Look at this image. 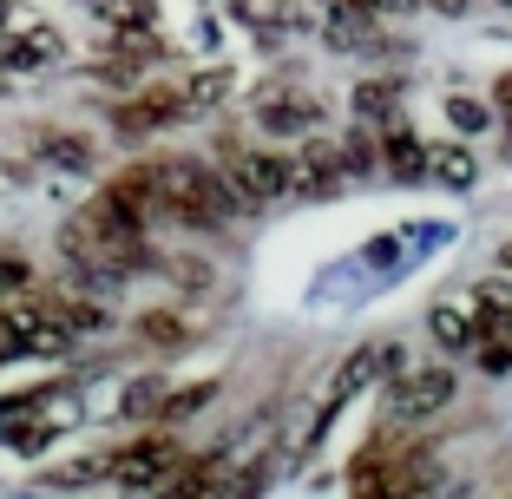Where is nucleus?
<instances>
[{"label":"nucleus","instance_id":"16","mask_svg":"<svg viewBox=\"0 0 512 499\" xmlns=\"http://www.w3.org/2000/svg\"><path fill=\"white\" fill-rule=\"evenodd\" d=\"M158 408V381H138L132 394H125V414H151Z\"/></svg>","mask_w":512,"mask_h":499},{"label":"nucleus","instance_id":"5","mask_svg":"<svg viewBox=\"0 0 512 499\" xmlns=\"http://www.w3.org/2000/svg\"><path fill=\"white\" fill-rule=\"evenodd\" d=\"M394 368H401V348H394V342H381V348H362V355H348V362L335 368V401H348L355 388H368V381L394 375Z\"/></svg>","mask_w":512,"mask_h":499},{"label":"nucleus","instance_id":"1","mask_svg":"<svg viewBox=\"0 0 512 499\" xmlns=\"http://www.w3.org/2000/svg\"><path fill=\"white\" fill-rule=\"evenodd\" d=\"M158 197H165V217H178V224L204 230V224H224L230 211H237L243 197L230 191L224 171H204L197 158H158Z\"/></svg>","mask_w":512,"mask_h":499},{"label":"nucleus","instance_id":"3","mask_svg":"<svg viewBox=\"0 0 512 499\" xmlns=\"http://www.w3.org/2000/svg\"><path fill=\"white\" fill-rule=\"evenodd\" d=\"M184 460H178V440L151 434V440H132V447H119L112 454V480L125 486V493H151L158 480H171Z\"/></svg>","mask_w":512,"mask_h":499},{"label":"nucleus","instance_id":"8","mask_svg":"<svg viewBox=\"0 0 512 499\" xmlns=\"http://www.w3.org/2000/svg\"><path fill=\"white\" fill-rule=\"evenodd\" d=\"M92 7H99V20L119 27V33H145L151 27V0H92Z\"/></svg>","mask_w":512,"mask_h":499},{"label":"nucleus","instance_id":"2","mask_svg":"<svg viewBox=\"0 0 512 499\" xmlns=\"http://www.w3.org/2000/svg\"><path fill=\"white\" fill-rule=\"evenodd\" d=\"M224 178H230V191H237L243 204H276V197L296 191V165L276 158V152H237L224 165Z\"/></svg>","mask_w":512,"mask_h":499},{"label":"nucleus","instance_id":"18","mask_svg":"<svg viewBox=\"0 0 512 499\" xmlns=\"http://www.w3.org/2000/svg\"><path fill=\"white\" fill-rule=\"evenodd\" d=\"M0 289H27V263H14V257H0Z\"/></svg>","mask_w":512,"mask_h":499},{"label":"nucleus","instance_id":"22","mask_svg":"<svg viewBox=\"0 0 512 499\" xmlns=\"http://www.w3.org/2000/svg\"><path fill=\"white\" fill-rule=\"evenodd\" d=\"M381 7H394V0H381Z\"/></svg>","mask_w":512,"mask_h":499},{"label":"nucleus","instance_id":"19","mask_svg":"<svg viewBox=\"0 0 512 499\" xmlns=\"http://www.w3.org/2000/svg\"><path fill=\"white\" fill-rule=\"evenodd\" d=\"M204 394H211V388H184V394H178V401H165V414H191V408H197V401H204Z\"/></svg>","mask_w":512,"mask_h":499},{"label":"nucleus","instance_id":"7","mask_svg":"<svg viewBox=\"0 0 512 499\" xmlns=\"http://www.w3.org/2000/svg\"><path fill=\"white\" fill-rule=\"evenodd\" d=\"M381 158H388V165L401 171V178H421V171L434 165V158H427V152H421V145H414L407 132H388V138H381Z\"/></svg>","mask_w":512,"mask_h":499},{"label":"nucleus","instance_id":"17","mask_svg":"<svg viewBox=\"0 0 512 499\" xmlns=\"http://www.w3.org/2000/svg\"><path fill=\"white\" fill-rule=\"evenodd\" d=\"M46 152L60 158V165H86V145H73V138H60V132L46 138Z\"/></svg>","mask_w":512,"mask_h":499},{"label":"nucleus","instance_id":"4","mask_svg":"<svg viewBox=\"0 0 512 499\" xmlns=\"http://www.w3.org/2000/svg\"><path fill=\"white\" fill-rule=\"evenodd\" d=\"M447 401H453V375L447 368H414V375L394 381V408L414 414V421H421V414H440Z\"/></svg>","mask_w":512,"mask_h":499},{"label":"nucleus","instance_id":"13","mask_svg":"<svg viewBox=\"0 0 512 499\" xmlns=\"http://www.w3.org/2000/svg\"><path fill=\"white\" fill-rule=\"evenodd\" d=\"M447 119H453V132H486L493 112H486L480 99H447Z\"/></svg>","mask_w":512,"mask_h":499},{"label":"nucleus","instance_id":"15","mask_svg":"<svg viewBox=\"0 0 512 499\" xmlns=\"http://www.w3.org/2000/svg\"><path fill=\"white\" fill-rule=\"evenodd\" d=\"M512 309V289L506 283H480V316H506Z\"/></svg>","mask_w":512,"mask_h":499},{"label":"nucleus","instance_id":"14","mask_svg":"<svg viewBox=\"0 0 512 499\" xmlns=\"http://www.w3.org/2000/svg\"><path fill=\"white\" fill-rule=\"evenodd\" d=\"M375 158H381V152H375V145H368L362 132H355V138H348V145H342V165H348V171H368V165H375Z\"/></svg>","mask_w":512,"mask_h":499},{"label":"nucleus","instance_id":"6","mask_svg":"<svg viewBox=\"0 0 512 499\" xmlns=\"http://www.w3.org/2000/svg\"><path fill=\"white\" fill-rule=\"evenodd\" d=\"M184 112V92H138L119 106V132H158Z\"/></svg>","mask_w":512,"mask_h":499},{"label":"nucleus","instance_id":"20","mask_svg":"<svg viewBox=\"0 0 512 499\" xmlns=\"http://www.w3.org/2000/svg\"><path fill=\"white\" fill-rule=\"evenodd\" d=\"M493 106H499V112H512V73H506V79H493Z\"/></svg>","mask_w":512,"mask_h":499},{"label":"nucleus","instance_id":"11","mask_svg":"<svg viewBox=\"0 0 512 499\" xmlns=\"http://www.w3.org/2000/svg\"><path fill=\"white\" fill-rule=\"evenodd\" d=\"M394 106H401V92H394L388 79H375V86H362V92H355V112H362V119H388Z\"/></svg>","mask_w":512,"mask_h":499},{"label":"nucleus","instance_id":"21","mask_svg":"<svg viewBox=\"0 0 512 499\" xmlns=\"http://www.w3.org/2000/svg\"><path fill=\"white\" fill-rule=\"evenodd\" d=\"M499 152H506V158H512V125H506V132H499Z\"/></svg>","mask_w":512,"mask_h":499},{"label":"nucleus","instance_id":"10","mask_svg":"<svg viewBox=\"0 0 512 499\" xmlns=\"http://www.w3.org/2000/svg\"><path fill=\"white\" fill-rule=\"evenodd\" d=\"M53 53H60V40H53V33H27V40H14L0 60H7V66H40V60H53Z\"/></svg>","mask_w":512,"mask_h":499},{"label":"nucleus","instance_id":"9","mask_svg":"<svg viewBox=\"0 0 512 499\" xmlns=\"http://www.w3.org/2000/svg\"><path fill=\"white\" fill-rule=\"evenodd\" d=\"M434 335H440L447 348H467V342H480V322L460 316V309H434Z\"/></svg>","mask_w":512,"mask_h":499},{"label":"nucleus","instance_id":"12","mask_svg":"<svg viewBox=\"0 0 512 499\" xmlns=\"http://www.w3.org/2000/svg\"><path fill=\"white\" fill-rule=\"evenodd\" d=\"M434 171H440L447 184H460V191H467V184L480 178V165H473V152H467V145H453V152H440V158H434Z\"/></svg>","mask_w":512,"mask_h":499}]
</instances>
